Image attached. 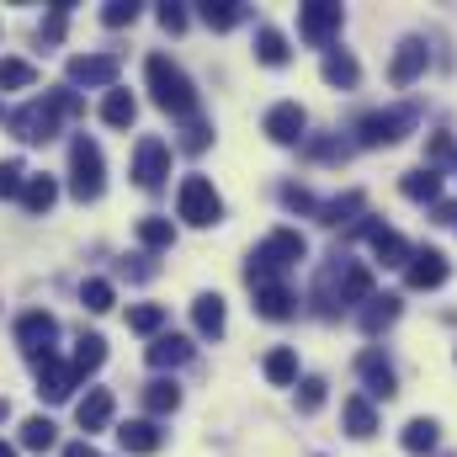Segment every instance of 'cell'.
Wrapping results in <instances>:
<instances>
[{"label":"cell","instance_id":"8","mask_svg":"<svg viewBox=\"0 0 457 457\" xmlns=\"http://www.w3.org/2000/svg\"><path fill=\"white\" fill-rule=\"evenodd\" d=\"M341 5H330V0H309V5H298V37L303 43H314V48H325L336 32H341Z\"/></svg>","mask_w":457,"mask_h":457},{"label":"cell","instance_id":"22","mask_svg":"<svg viewBox=\"0 0 457 457\" xmlns=\"http://www.w3.org/2000/svg\"><path fill=\"white\" fill-rule=\"evenodd\" d=\"M54 203H59V181H54V176H27V187H21V208H27L32 219H43Z\"/></svg>","mask_w":457,"mask_h":457},{"label":"cell","instance_id":"42","mask_svg":"<svg viewBox=\"0 0 457 457\" xmlns=\"http://www.w3.org/2000/svg\"><path fill=\"white\" fill-rule=\"evenodd\" d=\"M208 144H213V128H208L203 117H192V122L181 128V149H187V154H203Z\"/></svg>","mask_w":457,"mask_h":457},{"label":"cell","instance_id":"26","mask_svg":"<svg viewBox=\"0 0 457 457\" xmlns=\"http://www.w3.org/2000/svg\"><path fill=\"white\" fill-rule=\"evenodd\" d=\"M261 372H266V378H271L277 388H293V383H298V356H293L287 345H277V351H266Z\"/></svg>","mask_w":457,"mask_h":457},{"label":"cell","instance_id":"53","mask_svg":"<svg viewBox=\"0 0 457 457\" xmlns=\"http://www.w3.org/2000/svg\"><path fill=\"white\" fill-rule=\"evenodd\" d=\"M0 457H16V447H11V442H0Z\"/></svg>","mask_w":457,"mask_h":457},{"label":"cell","instance_id":"40","mask_svg":"<svg viewBox=\"0 0 457 457\" xmlns=\"http://www.w3.org/2000/svg\"><path fill=\"white\" fill-rule=\"evenodd\" d=\"M80 303H86L91 314H107V309L117 303L112 282H102V277H91V282H80Z\"/></svg>","mask_w":457,"mask_h":457},{"label":"cell","instance_id":"27","mask_svg":"<svg viewBox=\"0 0 457 457\" xmlns=\"http://www.w3.org/2000/svg\"><path fill=\"white\" fill-rule=\"evenodd\" d=\"M345 431H351L356 442L378 436V415H372V404H367L361 394H351V399H345Z\"/></svg>","mask_w":457,"mask_h":457},{"label":"cell","instance_id":"9","mask_svg":"<svg viewBox=\"0 0 457 457\" xmlns=\"http://www.w3.org/2000/svg\"><path fill=\"white\" fill-rule=\"evenodd\" d=\"M5 122H11V133H16L21 144H48V138L59 133V112H54L48 102H27V107H16Z\"/></svg>","mask_w":457,"mask_h":457},{"label":"cell","instance_id":"39","mask_svg":"<svg viewBox=\"0 0 457 457\" xmlns=\"http://www.w3.org/2000/svg\"><path fill=\"white\" fill-rule=\"evenodd\" d=\"M325 80H330V86H341V91H351V86L361 80V70H356V59H351V54H325Z\"/></svg>","mask_w":457,"mask_h":457},{"label":"cell","instance_id":"37","mask_svg":"<svg viewBox=\"0 0 457 457\" xmlns=\"http://www.w3.org/2000/svg\"><path fill=\"white\" fill-rule=\"evenodd\" d=\"M138 245L144 250H170L176 245V224L170 219H138Z\"/></svg>","mask_w":457,"mask_h":457},{"label":"cell","instance_id":"19","mask_svg":"<svg viewBox=\"0 0 457 457\" xmlns=\"http://www.w3.org/2000/svg\"><path fill=\"white\" fill-rule=\"evenodd\" d=\"M394 320H399V298H394V293H372V298L356 309V325H361L367 336H378V330L394 325Z\"/></svg>","mask_w":457,"mask_h":457},{"label":"cell","instance_id":"3","mask_svg":"<svg viewBox=\"0 0 457 457\" xmlns=\"http://www.w3.org/2000/svg\"><path fill=\"white\" fill-rule=\"evenodd\" d=\"M176 213H181L192 228H208V224L224 219V197L213 192L208 176H187V181L176 187Z\"/></svg>","mask_w":457,"mask_h":457},{"label":"cell","instance_id":"51","mask_svg":"<svg viewBox=\"0 0 457 457\" xmlns=\"http://www.w3.org/2000/svg\"><path fill=\"white\" fill-rule=\"evenodd\" d=\"M64 457H102V453H96L91 442H70V447H64Z\"/></svg>","mask_w":457,"mask_h":457},{"label":"cell","instance_id":"33","mask_svg":"<svg viewBox=\"0 0 457 457\" xmlns=\"http://www.w3.org/2000/svg\"><path fill=\"white\" fill-rule=\"evenodd\" d=\"M436 436H442V431H436V420H410L399 442H404V453L426 457V453H436Z\"/></svg>","mask_w":457,"mask_h":457},{"label":"cell","instance_id":"44","mask_svg":"<svg viewBox=\"0 0 457 457\" xmlns=\"http://www.w3.org/2000/svg\"><path fill=\"white\" fill-rule=\"evenodd\" d=\"M138 21V5L133 0H112V5H102V27H133Z\"/></svg>","mask_w":457,"mask_h":457},{"label":"cell","instance_id":"18","mask_svg":"<svg viewBox=\"0 0 457 457\" xmlns=\"http://www.w3.org/2000/svg\"><path fill=\"white\" fill-rule=\"evenodd\" d=\"M75 420H80L86 436H91V431H107V426H112V388H91V394L80 399Z\"/></svg>","mask_w":457,"mask_h":457},{"label":"cell","instance_id":"5","mask_svg":"<svg viewBox=\"0 0 457 457\" xmlns=\"http://www.w3.org/2000/svg\"><path fill=\"white\" fill-rule=\"evenodd\" d=\"M70 192L80 197V203H96L102 197V149H96V138H75L70 144Z\"/></svg>","mask_w":457,"mask_h":457},{"label":"cell","instance_id":"11","mask_svg":"<svg viewBox=\"0 0 457 457\" xmlns=\"http://www.w3.org/2000/svg\"><path fill=\"white\" fill-rule=\"evenodd\" d=\"M75 86H117V54H75L70 59V91Z\"/></svg>","mask_w":457,"mask_h":457},{"label":"cell","instance_id":"54","mask_svg":"<svg viewBox=\"0 0 457 457\" xmlns=\"http://www.w3.org/2000/svg\"><path fill=\"white\" fill-rule=\"evenodd\" d=\"M0 420H11V404H5V399H0Z\"/></svg>","mask_w":457,"mask_h":457},{"label":"cell","instance_id":"13","mask_svg":"<svg viewBox=\"0 0 457 457\" xmlns=\"http://www.w3.org/2000/svg\"><path fill=\"white\" fill-rule=\"evenodd\" d=\"M356 372H361V383H367L372 399H394V394H399V378H394V367L383 361V351H361V356H356Z\"/></svg>","mask_w":457,"mask_h":457},{"label":"cell","instance_id":"47","mask_svg":"<svg viewBox=\"0 0 457 457\" xmlns=\"http://www.w3.org/2000/svg\"><path fill=\"white\" fill-rule=\"evenodd\" d=\"M453 154H457L453 133H436V138H431V170H436V165H447V160H453Z\"/></svg>","mask_w":457,"mask_h":457},{"label":"cell","instance_id":"29","mask_svg":"<svg viewBox=\"0 0 457 457\" xmlns=\"http://www.w3.org/2000/svg\"><path fill=\"white\" fill-rule=\"evenodd\" d=\"M102 361H107V341H102V336H80V341H75V356H70L75 378H91Z\"/></svg>","mask_w":457,"mask_h":457},{"label":"cell","instance_id":"14","mask_svg":"<svg viewBox=\"0 0 457 457\" xmlns=\"http://www.w3.org/2000/svg\"><path fill=\"white\" fill-rule=\"evenodd\" d=\"M303 128H309V117H303L298 102H277V107L266 112V138H271V144H298Z\"/></svg>","mask_w":457,"mask_h":457},{"label":"cell","instance_id":"48","mask_svg":"<svg viewBox=\"0 0 457 457\" xmlns=\"http://www.w3.org/2000/svg\"><path fill=\"white\" fill-rule=\"evenodd\" d=\"M309 154H314V160H345L351 149H345L341 138H325V144H309Z\"/></svg>","mask_w":457,"mask_h":457},{"label":"cell","instance_id":"45","mask_svg":"<svg viewBox=\"0 0 457 457\" xmlns=\"http://www.w3.org/2000/svg\"><path fill=\"white\" fill-rule=\"evenodd\" d=\"M320 404H325V378H303V383H298V410L314 415Z\"/></svg>","mask_w":457,"mask_h":457},{"label":"cell","instance_id":"41","mask_svg":"<svg viewBox=\"0 0 457 457\" xmlns=\"http://www.w3.org/2000/svg\"><path fill=\"white\" fill-rule=\"evenodd\" d=\"M43 102L59 112V122H64V117H86V102H80V91H70V86H59V91H43Z\"/></svg>","mask_w":457,"mask_h":457},{"label":"cell","instance_id":"49","mask_svg":"<svg viewBox=\"0 0 457 457\" xmlns=\"http://www.w3.org/2000/svg\"><path fill=\"white\" fill-rule=\"evenodd\" d=\"M160 27L165 32H187V11L181 5H160Z\"/></svg>","mask_w":457,"mask_h":457},{"label":"cell","instance_id":"1","mask_svg":"<svg viewBox=\"0 0 457 457\" xmlns=\"http://www.w3.org/2000/svg\"><path fill=\"white\" fill-rule=\"evenodd\" d=\"M303 255H309V239H303L298 228H271V234L250 250V261H245V282H250V287H261V282H282V271H293Z\"/></svg>","mask_w":457,"mask_h":457},{"label":"cell","instance_id":"6","mask_svg":"<svg viewBox=\"0 0 457 457\" xmlns=\"http://www.w3.org/2000/svg\"><path fill=\"white\" fill-rule=\"evenodd\" d=\"M54 341H59V320H54L48 309H32V314H21V320H16V345L27 351V361H32V367L54 356Z\"/></svg>","mask_w":457,"mask_h":457},{"label":"cell","instance_id":"12","mask_svg":"<svg viewBox=\"0 0 457 457\" xmlns=\"http://www.w3.org/2000/svg\"><path fill=\"white\" fill-rule=\"evenodd\" d=\"M75 367L70 361H59V356H48V361H37V394L48 399V404H64L70 394H75Z\"/></svg>","mask_w":457,"mask_h":457},{"label":"cell","instance_id":"7","mask_svg":"<svg viewBox=\"0 0 457 457\" xmlns=\"http://www.w3.org/2000/svg\"><path fill=\"white\" fill-rule=\"evenodd\" d=\"M165 176H170V144L165 138H138V149H133V181L144 192H160Z\"/></svg>","mask_w":457,"mask_h":457},{"label":"cell","instance_id":"24","mask_svg":"<svg viewBox=\"0 0 457 457\" xmlns=\"http://www.w3.org/2000/svg\"><path fill=\"white\" fill-rule=\"evenodd\" d=\"M399 192H404L410 203H436V197H442V176H436L431 165H420V170H410V176L399 181Z\"/></svg>","mask_w":457,"mask_h":457},{"label":"cell","instance_id":"34","mask_svg":"<svg viewBox=\"0 0 457 457\" xmlns=\"http://www.w3.org/2000/svg\"><path fill=\"white\" fill-rule=\"evenodd\" d=\"M64 27H70V0H54L48 16H43V27H37V43H43V48L64 43Z\"/></svg>","mask_w":457,"mask_h":457},{"label":"cell","instance_id":"32","mask_svg":"<svg viewBox=\"0 0 457 457\" xmlns=\"http://www.w3.org/2000/svg\"><path fill=\"white\" fill-rule=\"evenodd\" d=\"M133 117H138V102L128 96V91H107V102H102V122L107 128H133Z\"/></svg>","mask_w":457,"mask_h":457},{"label":"cell","instance_id":"4","mask_svg":"<svg viewBox=\"0 0 457 457\" xmlns=\"http://www.w3.org/2000/svg\"><path fill=\"white\" fill-rule=\"evenodd\" d=\"M420 122V112L415 107H388V112H367L361 122H356V144L361 149H388V144H399L410 128Z\"/></svg>","mask_w":457,"mask_h":457},{"label":"cell","instance_id":"28","mask_svg":"<svg viewBox=\"0 0 457 457\" xmlns=\"http://www.w3.org/2000/svg\"><path fill=\"white\" fill-rule=\"evenodd\" d=\"M21 447H27V453H54V447H59V426L43 420V415L21 420Z\"/></svg>","mask_w":457,"mask_h":457},{"label":"cell","instance_id":"43","mask_svg":"<svg viewBox=\"0 0 457 457\" xmlns=\"http://www.w3.org/2000/svg\"><path fill=\"white\" fill-rule=\"evenodd\" d=\"M21 187H27L21 160H0V197H21Z\"/></svg>","mask_w":457,"mask_h":457},{"label":"cell","instance_id":"36","mask_svg":"<svg viewBox=\"0 0 457 457\" xmlns=\"http://www.w3.org/2000/svg\"><path fill=\"white\" fill-rule=\"evenodd\" d=\"M37 86V70L27 59H0V91H32Z\"/></svg>","mask_w":457,"mask_h":457},{"label":"cell","instance_id":"46","mask_svg":"<svg viewBox=\"0 0 457 457\" xmlns=\"http://www.w3.org/2000/svg\"><path fill=\"white\" fill-rule=\"evenodd\" d=\"M282 203H287L293 213H314V219H320V203H314L309 187H282Z\"/></svg>","mask_w":457,"mask_h":457},{"label":"cell","instance_id":"31","mask_svg":"<svg viewBox=\"0 0 457 457\" xmlns=\"http://www.w3.org/2000/svg\"><path fill=\"white\" fill-rule=\"evenodd\" d=\"M181 404V388L170 383V378H154V383H144V410L149 415H170Z\"/></svg>","mask_w":457,"mask_h":457},{"label":"cell","instance_id":"23","mask_svg":"<svg viewBox=\"0 0 457 457\" xmlns=\"http://www.w3.org/2000/svg\"><path fill=\"white\" fill-rule=\"evenodd\" d=\"M192 325H197V336L219 341V336H224V298H219V293H203V298L192 303Z\"/></svg>","mask_w":457,"mask_h":457},{"label":"cell","instance_id":"2","mask_svg":"<svg viewBox=\"0 0 457 457\" xmlns=\"http://www.w3.org/2000/svg\"><path fill=\"white\" fill-rule=\"evenodd\" d=\"M144 75H149V91H154V107L170 117H197V91H192V80H187V70L181 64H170L165 54H149V64H144Z\"/></svg>","mask_w":457,"mask_h":457},{"label":"cell","instance_id":"16","mask_svg":"<svg viewBox=\"0 0 457 457\" xmlns=\"http://www.w3.org/2000/svg\"><path fill=\"white\" fill-rule=\"evenodd\" d=\"M361 234L372 239V255L383 266H410V239L404 234H394V228H383V224H361Z\"/></svg>","mask_w":457,"mask_h":457},{"label":"cell","instance_id":"17","mask_svg":"<svg viewBox=\"0 0 457 457\" xmlns=\"http://www.w3.org/2000/svg\"><path fill=\"white\" fill-rule=\"evenodd\" d=\"M117 442H122V453L149 457V453H160V447H165V431H160L154 420H128V426H117Z\"/></svg>","mask_w":457,"mask_h":457},{"label":"cell","instance_id":"25","mask_svg":"<svg viewBox=\"0 0 457 457\" xmlns=\"http://www.w3.org/2000/svg\"><path fill=\"white\" fill-rule=\"evenodd\" d=\"M255 59L271 64V70H282V64L293 59V48H287V37H282L277 27H261V32H255Z\"/></svg>","mask_w":457,"mask_h":457},{"label":"cell","instance_id":"52","mask_svg":"<svg viewBox=\"0 0 457 457\" xmlns=\"http://www.w3.org/2000/svg\"><path fill=\"white\" fill-rule=\"evenodd\" d=\"M436 224H457V203H436Z\"/></svg>","mask_w":457,"mask_h":457},{"label":"cell","instance_id":"21","mask_svg":"<svg viewBox=\"0 0 457 457\" xmlns=\"http://www.w3.org/2000/svg\"><path fill=\"white\" fill-rule=\"evenodd\" d=\"M144 356H149V367H181V361H192V341L170 330V336H154Z\"/></svg>","mask_w":457,"mask_h":457},{"label":"cell","instance_id":"15","mask_svg":"<svg viewBox=\"0 0 457 457\" xmlns=\"http://www.w3.org/2000/svg\"><path fill=\"white\" fill-rule=\"evenodd\" d=\"M426 64H431L426 43H420V37H404V43H399V54H394V64H388V75H394V86H410V80H420V75H426Z\"/></svg>","mask_w":457,"mask_h":457},{"label":"cell","instance_id":"38","mask_svg":"<svg viewBox=\"0 0 457 457\" xmlns=\"http://www.w3.org/2000/svg\"><path fill=\"white\" fill-rule=\"evenodd\" d=\"M128 330H133V336H160V330H165V309H160V303L128 309Z\"/></svg>","mask_w":457,"mask_h":457},{"label":"cell","instance_id":"20","mask_svg":"<svg viewBox=\"0 0 457 457\" xmlns=\"http://www.w3.org/2000/svg\"><path fill=\"white\" fill-rule=\"evenodd\" d=\"M255 293V309H261V320H293V293L282 287V282H261V287H250Z\"/></svg>","mask_w":457,"mask_h":457},{"label":"cell","instance_id":"50","mask_svg":"<svg viewBox=\"0 0 457 457\" xmlns=\"http://www.w3.org/2000/svg\"><path fill=\"white\" fill-rule=\"evenodd\" d=\"M122 271H128L133 282H149V277H154V266H149V255H128V261H122Z\"/></svg>","mask_w":457,"mask_h":457},{"label":"cell","instance_id":"35","mask_svg":"<svg viewBox=\"0 0 457 457\" xmlns=\"http://www.w3.org/2000/svg\"><path fill=\"white\" fill-rule=\"evenodd\" d=\"M197 16H203L213 32H228V27L245 21V5H234V0H219V5H213V0H208V5H197Z\"/></svg>","mask_w":457,"mask_h":457},{"label":"cell","instance_id":"55","mask_svg":"<svg viewBox=\"0 0 457 457\" xmlns=\"http://www.w3.org/2000/svg\"><path fill=\"white\" fill-rule=\"evenodd\" d=\"M453 228H457V224H453Z\"/></svg>","mask_w":457,"mask_h":457},{"label":"cell","instance_id":"10","mask_svg":"<svg viewBox=\"0 0 457 457\" xmlns=\"http://www.w3.org/2000/svg\"><path fill=\"white\" fill-rule=\"evenodd\" d=\"M447 271H453V266H447V255L426 245V250H410V266H404V282H410L415 293H426V287H442V282H447Z\"/></svg>","mask_w":457,"mask_h":457},{"label":"cell","instance_id":"30","mask_svg":"<svg viewBox=\"0 0 457 457\" xmlns=\"http://www.w3.org/2000/svg\"><path fill=\"white\" fill-rule=\"evenodd\" d=\"M361 208H367V197H361V192H345V197H330V203H320V224L341 228V224H351V219H356Z\"/></svg>","mask_w":457,"mask_h":457}]
</instances>
